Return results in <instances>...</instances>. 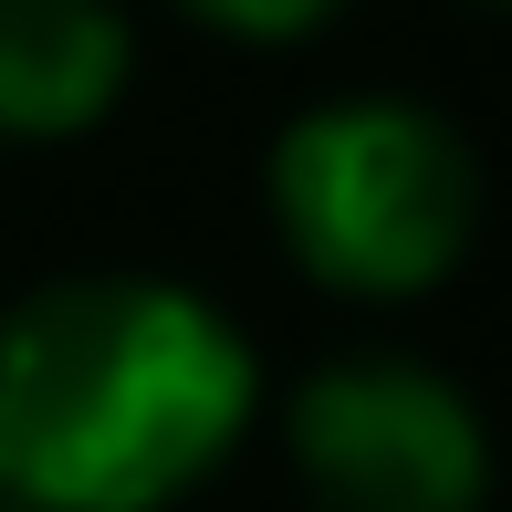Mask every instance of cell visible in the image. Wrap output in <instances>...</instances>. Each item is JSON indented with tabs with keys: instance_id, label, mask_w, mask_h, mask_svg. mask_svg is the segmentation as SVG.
<instances>
[{
	"instance_id": "3",
	"label": "cell",
	"mask_w": 512,
	"mask_h": 512,
	"mask_svg": "<svg viewBox=\"0 0 512 512\" xmlns=\"http://www.w3.org/2000/svg\"><path fill=\"white\" fill-rule=\"evenodd\" d=\"M283 450L314 512H481L492 502V429L460 377L366 345L324 356L283 398Z\"/></svg>"
},
{
	"instance_id": "5",
	"label": "cell",
	"mask_w": 512,
	"mask_h": 512,
	"mask_svg": "<svg viewBox=\"0 0 512 512\" xmlns=\"http://www.w3.org/2000/svg\"><path fill=\"white\" fill-rule=\"evenodd\" d=\"M189 11L209 32H230V42H304V32H324V21L345 11V0H189Z\"/></svg>"
},
{
	"instance_id": "1",
	"label": "cell",
	"mask_w": 512,
	"mask_h": 512,
	"mask_svg": "<svg viewBox=\"0 0 512 512\" xmlns=\"http://www.w3.org/2000/svg\"><path fill=\"white\" fill-rule=\"evenodd\" d=\"M262 356L209 293L63 272L0 314V502L168 512L251 439Z\"/></svg>"
},
{
	"instance_id": "4",
	"label": "cell",
	"mask_w": 512,
	"mask_h": 512,
	"mask_svg": "<svg viewBox=\"0 0 512 512\" xmlns=\"http://www.w3.org/2000/svg\"><path fill=\"white\" fill-rule=\"evenodd\" d=\"M136 74L115 0H0V147H63L105 126Z\"/></svg>"
},
{
	"instance_id": "2",
	"label": "cell",
	"mask_w": 512,
	"mask_h": 512,
	"mask_svg": "<svg viewBox=\"0 0 512 512\" xmlns=\"http://www.w3.org/2000/svg\"><path fill=\"white\" fill-rule=\"evenodd\" d=\"M262 199L304 283L345 304H418L471 262L481 157L418 95H335L272 136Z\"/></svg>"
}]
</instances>
